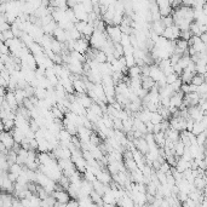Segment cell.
<instances>
[{
    "instance_id": "cell-31",
    "label": "cell",
    "mask_w": 207,
    "mask_h": 207,
    "mask_svg": "<svg viewBox=\"0 0 207 207\" xmlns=\"http://www.w3.org/2000/svg\"><path fill=\"white\" fill-rule=\"evenodd\" d=\"M195 92L200 96V95H205L207 92V85H206V81L205 83H202L201 85H199V86H196V90H195Z\"/></svg>"
},
{
    "instance_id": "cell-14",
    "label": "cell",
    "mask_w": 207,
    "mask_h": 207,
    "mask_svg": "<svg viewBox=\"0 0 207 207\" xmlns=\"http://www.w3.org/2000/svg\"><path fill=\"white\" fill-rule=\"evenodd\" d=\"M153 135H154V140H155L156 145L159 148H162L165 145V132L164 131H159L157 133H153Z\"/></svg>"
},
{
    "instance_id": "cell-2",
    "label": "cell",
    "mask_w": 207,
    "mask_h": 207,
    "mask_svg": "<svg viewBox=\"0 0 207 207\" xmlns=\"http://www.w3.org/2000/svg\"><path fill=\"white\" fill-rule=\"evenodd\" d=\"M106 30H107L108 38H109L114 44H115V42H120V40H121V34H123V33H121L119 26L110 24V26H108V27L106 28Z\"/></svg>"
},
{
    "instance_id": "cell-19",
    "label": "cell",
    "mask_w": 207,
    "mask_h": 207,
    "mask_svg": "<svg viewBox=\"0 0 207 207\" xmlns=\"http://www.w3.org/2000/svg\"><path fill=\"white\" fill-rule=\"evenodd\" d=\"M14 93H15V97H16V101H17V103H18V107H19V106H22L23 99L26 98L24 90H23V88H15Z\"/></svg>"
},
{
    "instance_id": "cell-33",
    "label": "cell",
    "mask_w": 207,
    "mask_h": 207,
    "mask_svg": "<svg viewBox=\"0 0 207 207\" xmlns=\"http://www.w3.org/2000/svg\"><path fill=\"white\" fill-rule=\"evenodd\" d=\"M84 178H85L86 180H88V182H91V183H92L93 180L96 179V176H95V175H93V173H92L90 170H86V171L84 172Z\"/></svg>"
},
{
    "instance_id": "cell-6",
    "label": "cell",
    "mask_w": 207,
    "mask_h": 207,
    "mask_svg": "<svg viewBox=\"0 0 207 207\" xmlns=\"http://www.w3.org/2000/svg\"><path fill=\"white\" fill-rule=\"evenodd\" d=\"M91 133H92V131L88 130V128H86L85 126H78V132H76V135L79 136L80 142H83V143H88V142H90V136H91Z\"/></svg>"
},
{
    "instance_id": "cell-9",
    "label": "cell",
    "mask_w": 207,
    "mask_h": 207,
    "mask_svg": "<svg viewBox=\"0 0 207 207\" xmlns=\"http://www.w3.org/2000/svg\"><path fill=\"white\" fill-rule=\"evenodd\" d=\"M96 179H98L101 183H103V184H110L111 179V175L108 172V171H104V170H99L98 172H97L96 175Z\"/></svg>"
},
{
    "instance_id": "cell-35",
    "label": "cell",
    "mask_w": 207,
    "mask_h": 207,
    "mask_svg": "<svg viewBox=\"0 0 207 207\" xmlns=\"http://www.w3.org/2000/svg\"><path fill=\"white\" fill-rule=\"evenodd\" d=\"M155 2H156V5H157L159 9H164V7L171 6L170 0H155Z\"/></svg>"
},
{
    "instance_id": "cell-29",
    "label": "cell",
    "mask_w": 207,
    "mask_h": 207,
    "mask_svg": "<svg viewBox=\"0 0 207 207\" xmlns=\"http://www.w3.org/2000/svg\"><path fill=\"white\" fill-rule=\"evenodd\" d=\"M7 171H9V172H12V173H16V175H19L21 171H22V166L18 165L17 162H15V164L9 166V170H7Z\"/></svg>"
},
{
    "instance_id": "cell-4",
    "label": "cell",
    "mask_w": 207,
    "mask_h": 207,
    "mask_svg": "<svg viewBox=\"0 0 207 207\" xmlns=\"http://www.w3.org/2000/svg\"><path fill=\"white\" fill-rule=\"evenodd\" d=\"M0 142L4 143V145H5L7 149H11L15 143L12 133H11L10 131H1V132H0Z\"/></svg>"
},
{
    "instance_id": "cell-45",
    "label": "cell",
    "mask_w": 207,
    "mask_h": 207,
    "mask_svg": "<svg viewBox=\"0 0 207 207\" xmlns=\"http://www.w3.org/2000/svg\"><path fill=\"white\" fill-rule=\"evenodd\" d=\"M5 87H2V86H0V96H5Z\"/></svg>"
},
{
    "instance_id": "cell-42",
    "label": "cell",
    "mask_w": 207,
    "mask_h": 207,
    "mask_svg": "<svg viewBox=\"0 0 207 207\" xmlns=\"http://www.w3.org/2000/svg\"><path fill=\"white\" fill-rule=\"evenodd\" d=\"M29 149H38V142L35 138H29Z\"/></svg>"
},
{
    "instance_id": "cell-32",
    "label": "cell",
    "mask_w": 207,
    "mask_h": 207,
    "mask_svg": "<svg viewBox=\"0 0 207 207\" xmlns=\"http://www.w3.org/2000/svg\"><path fill=\"white\" fill-rule=\"evenodd\" d=\"M178 78H179V75H178L177 73H171V74L166 75V78H165L166 84H172L173 81H176Z\"/></svg>"
},
{
    "instance_id": "cell-18",
    "label": "cell",
    "mask_w": 207,
    "mask_h": 207,
    "mask_svg": "<svg viewBox=\"0 0 207 207\" xmlns=\"http://www.w3.org/2000/svg\"><path fill=\"white\" fill-rule=\"evenodd\" d=\"M92 61H95L97 63H104V62H107V55H106V52L102 51V50H96Z\"/></svg>"
},
{
    "instance_id": "cell-41",
    "label": "cell",
    "mask_w": 207,
    "mask_h": 207,
    "mask_svg": "<svg viewBox=\"0 0 207 207\" xmlns=\"http://www.w3.org/2000/svg\"><path fill=\"white\" fill-rule=\"evenodd\" d=\"M160 171H162V172H165V173H167V172H170V170H171V166L168 165L166 161H164V162H161V165H160V168H159Z\"/></svg>"
},
{
    "instance_id": "cell-7",
    "label": "cell",
    "mask_w": 207,
    "mask_h": 207,
    "mask_svg": "<svg viewBox=\"0 0 207 207\" xmlns=\"http://www.w3.org/2000/svg\"><path fill=\"white\" fill-rule=\"evenodd\" d=\"M51 195L55 197L56 201L63 202V204H67L68 200L70 199L68 192H66V190H63V189H61V190H54V192L51 193Z\"/></svg>"
},
{
    "instance_id": "cell-40",
    "label": "cell",
    "mask_w": 207,
    "mask_h": 207,
    "mask_svg": "<svg viewBox=\"0 0 207 207\" xmlns=\"http://www.w3.org/2000/svg\"><path fill=\"white\" fill-rule=\"evenodd\" d=\"M0 52L2 55H10V50H9V47L4 42H0Z\"/></svg>"
},
{
    "instance_id": "cell-21",
    "label": "cell",
    "mask_w": 207,
    "mask_h": 207,
    "mask_svg": "<svg viewBox=\"0 0 207 207\" xmlns=\"http://www.w3.org/2000/svg\"><path fill=\"white\" fill-rule=\"evenodd\" d=\"M127 75L128 78H139L140 76V67L138 66H132L128 68V71H127Z\"/></svg>"
},
{
    "instance_id": "cell-17",
    "label": "cell",
    "mask_w": 207,
    "mask_h": 207,
    "mask_svg": "<svg viewBox=\"0 0 207 207\" xmlns=\"http://www.w3.org/2000/svg\"><path fill=\"white\" fill-rule=\"evenodd\" d=\"M206 81V78H205V74H199V73H195L193 75V78H192V80H190V84H193L195 86H199V85H201L202 83H205Z\"/></svg>"
},
{
    "instance_id": "cell-13",
    "label": "cell",
    "mask_w": 207,
    "mask_h": 207,
    "mask_svg": "<svg viewBox=\"0 0 207 207\" xmlns=\"http://www.w3.org/2000/svg\"><path fill=\"white\" fill-rule=\"evenodd\" d=\"M165 137L170 140H172V142H178L179 140V131L168 127L165 131Z\"/></svg>"
},
{
    "instance_id": "cell-34",
    "label": "cell",
    "mask_w": 207,
    "mask_h": 207,
    "mask_svg": "<svg viewBox=\"0 0 207 207\" xmlns=\"http://www.w3.org/2000/svg\"><path fill=\"white\" fill-rule=\"evenodd\" d=\"M192 33H190V30L189 29H187V30H180V33H179V38L180 39H184V40H189L190 38H192Z\"/></svg>"
},
{
    "instance_id": "cell-30",
    "label": "cell",
    "mask_w": 207,
    "mask_h": 207,
    "mask_svg": "<svg viewBox=\"0 0 207 207\" xmlns=\"http://www.w3.org/2000/svg\"><path fill=\"white\" fill-rule=\"evenodd\" d=\"M205 139H206V133L202 131L201 133L196 135V144L197 145H205Z\"/></svg>"
},
{
    "instance_id": "cell-46",
    "label": "cell",
    "mask_w": 207,
    "mask_h": 207,
    "mask_svg": "<svg viewBox=\"0 0 207 207\" xmlns=\"http://www.w3.org/2000/svg\"><path fill=\"white\" fill-rule=\"evenodd\" d=\"M2 69H5V64H4V62L0 59V71H1Z\"/></svg>"
},
{
    "instance_id": "cell-1",
    "label": "cell",
    "mask_w": 207,
    "mask_h": 207,
    "mask_svg": "<svg viewBox=\"0 0 207 207\" xmlns=\"http://www.w3.org/2000/svg\"><path fill=\"white\" fill-rule=\"evenodd\" d=\"M179 28L177 27V26H175V24H172V26H170V27H165L164 29V32H162V37L167 39V40H172V41H175V40H177L178 38H179Z\"/></svg>"
},
{
    "instance_id": "cell-47",
    "label": "cell",
    "mask_w": 207,
    "mask_h": 207,
    "mask_svg": "<svg viewBox=\"0 0 207 207\" xmlns=\"http://www.w3.org/2000/svg\"><path fill=\"white\" fill-rule=\"evenodd\" d=\"M4 131V125H2V120L0 119V132Z\"/></svg>"
},
{
    "instance_id": "cell-37",
    "label": "cell",
    "mask_w": 207,
    "mask_h": 207,
    "mask_svg": "<svg viewBox=\"0 0 207 207\" xmlns=\"http://www.w3.org/2000/svg\"><path fill=\"white\" fill-rule=\"evenodd\" d=\"M182 80H180L179 78L176 80V81H173L172 84H170L171 85V87H172V90L175 91V92H177V91H179L180 90V86H182Z\"/></svg>"
},
{
    "instance_id": "cell-15",
    "label": "cell",
    "mask_w": 207,
    "mask_h": 207,
    "mask_svg": "<svg viewBox=\"0 0 207 207\" xmlns=\"http://www.w3.org/2000/svg\"><path fill=\"white\" fill-rule=\"evenodd\" d=\"M193 184H194V187H195L196 189H200V190H202V189L206 187V177H205V175L195 177V178H194Z\"/></svg>"
},
{
    "instance_id": "cell-26",
    "label": "cell",
    "mask_w": 207,
    "mask_h": 207,
    "mask_svg": "<svg viewBox=\"0 0 207 207\" xmlns=\"http://www.w3.org/2000/svg\"><path fill=\"white\" fill-rule=\"evenodd\" d=\"M88 109H91V110L93 111L96 115H98V116H102V115H103V110H102L101 106H99V104H97L96 102H92V104L90 106V108H88Z\"/></svg>"
},
{
    "instance_id": "cell-5",
    "label": "cell",
    "mask_w": 207,
    "mask_h": 207,
    "mask_svg": "<svg viewBox=\"0 0 207 207\" xmlns=\"http://www.w3.org/2000/svg\"><path fill=\"white\" fill-rule=\"evenodd\" d=\"M73 12H74V16L78 21H87V12L85 11L83 4L81 2H78L73 9Z\"/></svg>"
},
{
    "instance_id": "cell-22",
    "label": "cell",
    "mask_w": 207,
    "mask_h": 207,
    "mask_svg": "<svg viewBox=\"0 0 207 207\" xmlns=\"http://www.w3.org/2000/svg\"><path fill=\"white\" fill-rule=\"evenodd\" d=\"M175 42H176V47H177V49H179L182 51L187 52V50H188V41H187V40L178 38L177 40H175Z\"/></svg>"
},
{
    "instance_id": "cell-43",
    "label": "cell",
    "mask_w": 207,
    "mask_h": 207,
    "mask_svg": "<svg viewBox=\"0 0 207 207\" xmlns=\"http://www.w3.org/2000/svg\"><path fill=\"white\" fill-rule=\"evenodd\" d=\"M17 177H18V175H16V173H12V172H7V178L11 180L12 183H15V182H16Z\"/></svg>"
},
{
    "instance_id": "cell-36",
    "label": "cell",
    "mask_w": 207,
    "mask_h": 207,
    "mask_svg": "<svg viewBox=\"0 0 207 207\" xmlns=\"http://www.w3.org/2000/svg\"><path fill=\"white\" fill-rule=\"evenodd\" d=\"M120 44L123 45V47H126V46H128V45H131L130 44V35L128 34H121V40H120Z\"/></svg>"
},
{
    "instance_id": "cell-44",
    "label": "cell",
    "mask_w": 207,
    "mask_h": 207,
    "mask_svg": "<svg viewBox=\"0 0 207 207\" xmlns=\"http://www.w3.org/2000/svg\"><path fill=\"white\" fill-rule=\"evenodd\" d=\"M199 38H200V40H201V41L206 44V42H207V34H206V32H205V33H201Z\"/></svg>"
},
{
    "instance_id": "cell-3",
    "label": "cell",
    "mask_w": 207,
    "mask_h": 207,
    "mask_svg": "<svg viewBox=\"0 0 207 207\" xmlns=\"http://www.w3.org/2000/svg\"><path fill=\"white\" fill-rule=\"evenodd\" d=\"M90 47V44H88V40L84 39V38H80L78 40H74V45H73V51H76V52H80L85 55V52L87 51V49Z\"/></svg>"
},
{
    "instance_id": "cell-11",
    "label": "cell",
    "mask_w": 207,
    "mask_h": 207,
    "mask_svg": "<svg viewBox=\"0 0 207 207\" xmlns=\"http://www.w3.org/2000/svg\"><path fill=\"white\" fill-rule=\"evenodd\" d=\"M52 35L55 37V39H57L59 42H66L67 41V32L62 28H59L58 26L55 28V30L52 32Z\"/></svg>"
},
{
    "instance_id": "cell-16",
    "label": "cell",
    "mask_w": 207,
    "mask_h": 207,
    "mask_svg": "<svg viewBox=\"0 0 207 207\" xmlns=\"http://www.w3.org/2000/svg\"><path fill=\"white\" fill-rule=\"evenodd\" d=\"M206 126L207 125L202 124L201 121H194V125H193V128H192V133H194L195 136L196 135H199V133H201L202 131H206Z\"/></svg>"
},
{
    "instance_id": "cell-28",
    "label": "cell",
    "mask_w": 207,
    "mask_h": 207,
    "mask_svg": "<svg viewBox=\"0 0 207 207\" xmlns=\"http://www.w3.org/2000/svg\"><path fill=\"white\" fill-rule=\"evenodd\" d=\"M124 57H125V61H126V67H127V68H130V67H132V66L136 64V62H135V57H133L132 54L124 55Z\"/></svg>"
},
{
    "instance_id": "cell-27",
    "label": "cell",
    "mask_w": 207,
    "mask_h": 207,
    "mask_svg": "<svg viewBox=\"0 0 207 207\" xmlns=\"http://www.w3.org/2000/svg\"><path fill=\"white\" fill-rule=\"evenodd\" d=\"M50 110H51V113H52L54 118H57V119H61V120H63V118H64V114H63L62 111L57 108V106H52Z\"/></svg>"
},
{
    "instance_id": "cell-24",
    "label": "cell",
    "mask_w": 207,
    "mask_h": 207,
    "mask_svg": "<svg viewBox=\"0 0 207 207\" xmlns=\"http://www.w3.org/2000/svg\"><path fill=\"white\" fill-rule=\"evenodd\" d=\"M2 125H4V131H11L15 127L14 119H2Z\"/></svg>"
},
{
    "instance_id": "cell-38",
    "label": "cell",
    "mask_w": 207,
    "mask_h": 207,
    "mask_svg": "<svg viewBox=\"0 0 207 207\" xmlns=\"http://www.w3.org/2000/svg\"><path fill=\"white\" fill-rule=\"evenodd\" d=\"M1 33H2L5 40H7V39H12V38H14V33H12L11 28H10V29H6V30H2Z\"/></svg>"
},
{
    "instance_id": "cell-25",
    "label": "cell",
    "mask_w": 207,
    "mask_h": 207,
    "mask_svg": "<svg viewBox=\"0 0 207 207\" xmlns=\"http://www.w3.org/2000/svg\"><path fill=\"white\" fill-rule=\"evenodd\" d=\"M9 162H7V160H6V155L5 154H2L1 156H0V172H5V171H7L9 170Z\"/></svg>"
},
{
    "instance_id": "cell-23",
    "label": "cell",
    "mask_w": 207,
    "mask_h": 207,
    "mask_svg": "<svg viewBox=\"0 0 207 207\" xmlns=\"http://www.w3.org/2000/svg\"><path fill=\"white\" fill-rule=\"evenodd\" d=\"M162 120H164L162 116H161L157 111H152V113H150V123H152L153 125L160 124Z\"/></svg>"
},
{
    "instance_id": "cell-48",
    "label": "cell",
    "mask_w": 207,
    "mask_h": 207,
    "mask_svg": "<svg viewBox=\"0 0 207 207\" xmlns=\"http://www.w3.org/2000/svg\"><path fill=\"white\" fill-rule=\"evenodd\" d=\"M1 155H2V153H1V152H0V156H1Z\"/></svg>"
},
{
    "instance_id": "cell-10",
    "label": "cell",
    "mask_w": 207,
    "mask_h": 207,
    "mask_svg": "<svg viewBox=\"0 0 207 207\" xmlns=\"http://www.w3.org/2000/svg\"><path fill=\"white\" fill-rule=\"evenodd\" d=\"M73 87H74V91L76 93H86L87 92L86 85H85V83H84V80L81 78L73 80Z\"/></svg>"
},
{
    "instance_id": "cell-20",
    "label": "cell",
    "mask_w": 207,
    "mask_h": 207,
    "mask_svg": "<svg viewBox=\"0 0 207 207\" xmlns=\"http://www.w3.org/2000/svg\"><path fill=\"white\" fill-rule=\"evenodd\" d=\"M104 185H106V184L101 183L98 179H95L92 182V188H93V190H95L97 194H99L101 196L104 194Z\"/></svg>"
},
{
    "instance_id": "cell-39",
    "label": "cell",
    "mask_w": 207,
    "mask_h": 207,
    "mask_svg": "<svg viewBox=\"0 0 207 207\" xmlns=\"http://www.w3.org/2000/svg\"><path fill=\"white\" fill-rule=\"evenodd\" d=\"M182 205H183L184 207H195V206H197V204H196L194 200H192L189 196H188V199H187V200H185V201H184Z\"/></svg>"
},
{
    "instance_id": "cell-8",
    "label": "cell",
    "mask_w": 207,
    "mask_h": 207,
    "mask_svg": "<svg viewBox=\"0 0 207 207\" xmlns=\"http://www.w3.org/2000/svg\"><path fill=\"white\" fill-rule=\"evenodd\" d=\"M4 98H5V101L7 102V104L10 106V108L12 109V111L17 110V108H18V103H17V101H16V97H15L14 91L10 90L9 92H6L5 96H4Z\"/></svg>"
},
{
    "instance_id": "cell-12",
    "label": "cell",
    "mask_w": 207,
    "mask_h": 207,
    "mask_svg": "<svg viewBox=\"0 0 207 207\" xmlns=\"http://www.w3.org/2000/svg\"><path fill=\"white\" fill-rule=\"evenodd\" d=\"M153 22H154V23L150 26L152 32L153 33H155V34H157V35H161L162 32H164V29H165V26H164L161 18H160V19H156V21H153Z\"/></svg>"
}]
</instances>
